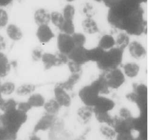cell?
<instances>
[{"mask_svg":"<svg viewBox=\"0 0 153 140\" xmlns=\"http://www.w3.org/2000/svg\"><path fill=\"white\" fill-rule=\"evenodd\" d=\"M140 7V5L134 0H120L109 8L108 21L113 26L124 30L127 19Z\"/></svg>","mask_w":153,"mask_h":140,"instance_id":"cell-1","label":"cell"},{"mask_svg":"<svg viewBox=\"0 0 153 140\" xmlns=\"http://www.w3.org/2000/svg\"><path fill=\"white\" fill-rule=\"evenodd\" d=\"M27 120V113L17 108L12 111L0 114V128L10 135L17 136L19 130Z\"/></svg>","mask_w":153,"mask_h":140,"instance_id":"cell-2","label":"cell"},{"mask_svg":"<svg viewBox=\"0 0 153 140\" xmlns=\"http://www.w3.org/2000/svg\"><path fill=\"white\" fill-rule=\"evenodd\" d=\"M124 51L118 47H113L104 52L97 65L100 69L106 72L118 68L122 61Z\"/></svg>","mask_w":153,"mask_h":140,"instance_id":"cell-3","label":"cell"},{"mask_svg":"<svg viewBox=\"0 0 153 140\" xmlns=\"http://www.w3.org/2000/svg\"><path fill=\"white\" fill-rule=\"evenodd\" d=\"M146 25L147 22L144 19V11L140 7L127 19L124 30L128 34L140 36L145 31Z\"/></svg>","mask_w":153,"mask_h":140,"instance_id":"cell-4","label":"cell"},{"mask_svg":"<svg viewBox=\"0 0 153 140\" xmlns=\"http://www.w3.org/2000/svg\"><path fill=\"white\" fill-rule=\"evenodd\" d=\"M100 92L93 82L89 85L85 86L79 92V97L85 106L93 107L99 97Z\"/></svg>","mask_w":153,"mask_h":140,"instance_id":"cell-5","label":"cell"},{"mask_svg":"<svg viewBox=\"0 0 153 140\" xmlns=\"http://www.w3.org/2000/svg\"><path fill=\"white\" fill-rule=\"evenodd\" d=\"M104 75L108 85L111 89H118L125 81L124 75L119 68L106 72V73H104Z\"/></svg>","mask_w":153,"mask_h":140,"instance_id":"cell-6","label":"cell"},{"mask_svg":"<svg viewBox=\"0 0 153 140\" xmlns=\"http://www.w3.org/2000/svg\"><path fill=\"white\" fill-rule=\"evenodd\" d=\"M57 45L59 52L67 56L75 47L72 36L63 33L58 35Z\"/></svg>","mask_w":153,"mask_h":140,"instance_id":"cell-7","label":"cell"},{"mask_svg":"<svg viewBox=\"0 0 153 140\" xmlns=\"http://www.w3.org/2000/svg\"><path fill=\"white\" fill-rule=\"evenodd\" d=\"M56 118V116L46 113L36 124L33 128V133H36L40 131H46L51 129Z\"/></svg>","mask_w":153,"mask_h":140,"instance_id":"cell-8","label":"cell"},{"mask_svg":"<svg viewBox=\"0 0 153 140\" xmlns=\"http://www.w3.org/2000/svg\"><path fill=\"white\" fill-rule=\"evenodd\" d=\"M87 49L84 47H75L68 55L69 60L82 65L89 61L86 56Z\"/></svg>","mask_w":153,"mask_h":140,"instance_id":"cell-9","label":"cell"},{"mask_svg":"<svg viewBox=\"0 0 153 140\" xmlns=\"http://www.w3.org/2000/svg\"><path fill=\"white\" fill-rule=\"evenodd\" d=\"M115 106V103L112 99L99 96L96 103L93 107V110L99 112H108L113 110Z\"/></svg>","mask_w":153,"mask_h":140,"instance_id":"cell-10","label":"cell"},{"mask_svg":"<svg viewBox=\"0 0 153 140\" xmlns=\"http://www.w3.org/2000/svg\"><path fill=\"white\" fill-rule=\"evenodd\" d=\"M54 95L55 100L61 107H69L71 105V99L66 90L56 86L54 89Z\"/></svg>","mask_w":153,"mask_h":140,"instance_id":"cell-11","label":"cell"},{"mask_svg":"<svg viewBox=\"0 0 153 140\" xmlns=\"http://www.w3.org/2000/svg\"><path fill=\"white\" fill-rule=\"evenodd\" d=\"M36 36L39 41L43 44L49 42L53 38L55 37L54 33L48 25H41L39 26Z\"/></svg>","mask_w":153,"mask_h":140,"instance_id":"cell-12","label":"cell"},{"mask_svg":"<svg viewBox=\"0 0 153 140\" xmlns=\"http://www.w3.org/2000/svg\"><path fill=\"white\" fill-rule=\"evenodd\" d=\"M128 50L132 57L140 59L145 57L146 55V50L140 43L133 41L128 44Z\"/></svg>","mask_w":153,"mask_h":140,"instance_id":"cell-13","label":"cell"},{"mask_svg":"<svg viewBox=\"0 0 153 140\" xmlns=\"http://www.w3.org/2000/svg\"><path fill=\"white\" fill-rule=\"evenodd\" d=\"M34 19L36 23L39 26L48 25L51 21V14L44 9H39L35 13Z\"/></svg>","mask_w":153,"mask_h":140,"instance_id":"cell-14","label":"cell"},{"mask_svg":"<svg viewBox=\"0 0 153 140\" xmlns=\"http://www.w3.org/2000/svg\"><path fill=\"white\" fill-rule=\"evenodd\" d=\"M81 73H72L68 79L65 81L59 82L56 84L57 86L65 90H71L73 89L74 85L76 84L80 80Z\"/></svg>","mask_w":153,"mask_h":140,"instance_id":"cell-15","label":"cell"},{"mask_svg":"<svg viewBox=\"0 0 153 140\" xmlns=\"http://www.w3.org/2000/svg\"><path fill=\"white\" fill-rule=\"evenodd\" d=\"M11 64L6 55L0 51V78L6 77L10 72Z\"/></svg>","mask_w":153,"mask_h":140,"instance_id":"cell-16","label":"cell"},{"mask_svg":"<svg viewBox=\"0 0 153 140\" xmlns=\"http://www.w3.org/2000/svg\"><path fill=\"white\" fill-rule=\"evenodd\" d=\"M131 124L132 130L141 132L146 129V114L141 113L140 116L137 118H132Z\"/></svg>","mask_w":153,"mask_h":140,"instance_id":"cell-17","label":"cell"},{"mask_svg":"<svg viewBox=\"0 0 153 140\" xmlns=\"http://www.w3.org/2000/svg\"><path fill=\"white\" fill-rule=\"evenodd\" d=\"M105 50L100 48L98 46L94 48L86 50V56L89 61L98 62L101 59Z\"/></svg>","mask_w":153,"mask_h":140,"instance_id":"cell-18","label":"cell"},{"mask_svg":"<svg viewBox=\"0 0 153 140\" xmlns=\"http://www.w3.org/2000/svg\"><path fill=\"white\" fill-rule=\"evenodd\" d=\"M7 35L10 39L13 41L21 40L23 37L22 32L21 29L15 24H10L6 29Z\"/></svg>","mask_w":153,"mask_h":140,"instance_id":"cell-19","label":"cell"},{"mask_svg":"<svg viewBox=\"0 0 153 140\" xmlns=\"http://www.w3.org/2000/svg\"><path fill=\"white\" fill-rule=\"evenodd\" d=\"M82 29L84 32L89 34H93L99 32V28L95 21L91 18H87L82 22Z\"/></svg>","mask_w":153,"mask_h":140,"instance_id":"cell-20","label":"cell"},{"mask_svg":"<svg viewBox=\"0 0 153 140\" xmlns=\"http://www.w3.org/2000/svg\"><path fill=\"white\" fill-rule=\"evenodd\" d=\"M44 66L46 70L51 69L52 67L56 66L57 60L56 54L46 53L43 54L41 58Z\"/></svg>","mask_w":153,"mask_h":140,"instance_id":"cell-21","label":"cell"},{"mask_svg":"<svg viewBox=\"0 0 153 140\" xmlns=\"http://www.w3.org/2000/svg\"><path fill=\"white\" fill-rule=\"evenodd\" d=\"M43 107L46 113L52 115L56 116L60 110L61 107L54 99L46 102Z\"/></svg>","mask_w":153,"mask_h":140,"instance_id":"cell-22","label":"cell"},{"mask_svg":"<svg viewBox=\"0 0 153 140\" xmlns=\"http://www.w3.org/2000/svg\"><path fill=\"white\" fill-rule=\"evenodd\" d=\"M27 102L32 108L42 107L46 102L44 97L41 94L38 93L31 94L27 99Z\"/></svg>","mask_w":153,"mask_h":140,"instance_id":"cell-23","label":"cell"},{"mask_svg":"<svg viewBox=\"0 0 153 140\" xmlns=\"http://www.w3.org/2000/svg\"><path fill=\"white\" fill-rule=\"evenodd\" d=\"M93 83L96 85L99 91L100 94H108L110 93L109 87L105 79L104 73L100 76L99 77L93 81Z\"/></svg>","mask_w":153,"mask_h":140,"instance_id":"cell-24","label":"cell"},{"mask_svg":"<svg viewBox=\"0 0 153 140\" xmlns=\"http://www.w3.org/2000/svg\"><path fill=\"white\" fill-rule=\"evenodd\" d=\"M115 45V40L112 36L105 35L100 40L98 47L103 50H108L113 48Z\"/></svg>","mask_w":153,"mask_h":140,"instance_id":"cell-25","label":"cell"},{"mask_svg":"<svg viewBox=\"0 0 153 140\" xmlns=\"http://www.w3.org/2000/svg\"><path fill=\"white\" fill-rule=\"evenodd\" d=\"M93 107L87 106L80 107L77 111L78 116L82 120V121L85 122L89 121L93 116Z\"/></svg>","mask_w":153,"mask_h":140,"instance_id":"cell-26","label":"cell"},{"mask_svg":"<svg viewBox=\"0 0 153 140\" xmlns=\"http://www.w3.org/2000/svg\"><path fill=\"white\" fill-rule=\"evenodd\" d=\"M140 70V66L136 63H128L124 66L125 73L128 77L134 78L137 76Z\"/></svg>","mask_w":153,"mask_h":140,"instance_id":"cell-27","label":"cell"},{"mask_svg":"<svg viewBox=\"0 0 153 140\" xmlns=\"http://www.w3.org/2000/svg\"><path fill=\"white\" fill-rule=\"evenodd\" d=\"M36 86L33 84L27 83L19 87L16 90V93L20 96H25L31 94L35 90Z\"/></svg>","mask_w":153,"mask_h":140,"instance_id":"cell-28","label":"cell"},{"mask_svg":"<svg viewBox=\"0 0 153 140\" xmlns=\"http://www.w3.org/2000/svg\"><path fill=\"white\" fill-rule=\"evenodd\" d=\"M96 119L101 123L106 124L109 127H111L113 122V117L111 116L108 112H99L94 111Z\"/></svg>","mask_w":153,"mask_h":140,"instance_id":"cell-29","label":"cell"},{"mask_svg":"<svg viewBox=\"0 0 153 140\" xmlns=\"http://www.w3.org/2000/svg\"><path fill=\"white\" fill-rule=\"evenodd\" d=\"M129 44V38L126 33H121L118 35L115 41L117 47L122 50L124 49L128 46Z\"/></svg>","mask_w":153,"mask_h":140,"instance_id":"cell-30","label":"cell"},{"mask_svg":"<svg viewBox=\"0 0 153 140\" xmlns=\"http://www.w3.org/2000/svg\"><path fill=\"white\" fill-rule=\"evenodd\" d=\"M18 103L15 99H5L4 103L1 107H0V110L3 112V113H7L9 112L12 111L17 109Z\"/></svg>","mask_w":153,"mask_h":140,"instance_id":"cell-31","label":"cell"},{"mask_svg":"<svg viewBox=\"0 0 153 140\" xmlns=\"http://www.w3.org/2000/svg\"><path fill=\"white\" fill-rule=\"evenodd\" d=\"M51 19L53 24L59 30L65 21L63 14L57 12H52L51 14Z\"/></svg>","mask_w":153,"mask_h":140,"instance_id":"cell-32","label":"cell"},{"mask_svg":"<svg viewBox=\"0 0 153 140\" xmlns=\"http://www.w3.org/2000/svg\"><path fill=\"white\" fill-rule=\"evenodd\" d=\"M15 85L11 81H6L0 85V92L2 95H10L14 92Z\"/></svg>","mask_w":153,"mask_h":140,"instance_id":"cell-33","label":"cell"},{"mask_svg":"<svg viewBox=\"0 0 153 140\" xmlns=\"http://www.w3.org/2000/svg\"><path fill=\"white\" fill-rule=\"evenodd\" d=\"M60 30L63 33L69 35H72L74 33H75V27L73 21L65 20Z\"/></svg>","mask_w":153,"mask_h":140,"instance_id":"cell-34","label":"cell"},{"mask_svg":"<svg viewBox=\"0 0 153 140\" xmlns=\"http://www.w3.org/2000/svg\"><path fill=\"white\" fill-rule=\"evenodd\" d=\"M71 36L75 47H84L86 39L83 34L81 33H74Z\"/></svg>","mask_w":153,"mask_h":140,"instance_id":"cell-35","label":"cell"},{"mask_svg":"<svg viewBox=\"0 0 153 140\" xmlns=\"http://www.w3.org/2000/svg\"><path fill=\"white\" fill-rule=\"evenodd\" d=\"M100 131L103 136H104L107 139L113 140L115 138L116 133L111 127L103 125L100 128Z\"/></svg>","mask_w":153,"mask_h":140,"instance_id":"cell-36","label":"cell"},{"mask_svg":"<svg viewBox=\"0 0 153 140\" xmlns=\"http://www.w3.org/2000/svg\"><path fill=\"white\" fill-rule=\"evenodd\" d=\"M75 14L74 7L71 5H68L64 8L63 10V17L65 20L73 21Z\"/></svg>","mask_w":153,"mask_h":140,"instance_id":"cell-37","label":"cell"},{"mask_svg":"<svg viewBox=\"0 0 153 140\" xmlns=\"http://www.w3.org/2000/svg\"><path fill=\"white\" fill-rule=\"evenodd\" d=\"M135 92L137 96L143 99H147V88L145 85L141 84L135 87Z\"/></svg>","mask_w":153,"mask_h":140,"instance_id":"cell-38","label":"cell"},{"mask_svg":"<svg viewBox=\"0 0 153 140\" xmlns=\"http://www.w3.org/2000/svg\"><path fill=\"white\" fill-rule=\"evenodd\" d=\"M69 69L72 73H81L82 65L77 64L72 61H69L68 63Z\"/></svg>","mask_w":153,"mask_h":140,"instance_id":"cell-39","label":"cell"},{"mask_svg":"<svg viewBox=\"0 0 153 140\" xmlns=\"http://www.w3.org/2000/svg\"><path fill=\"white\" fill-rule=\"evenodd\" d=\"M56 56L57 60L56 66H61L65 64H68V62L69 61V59L67 55L59 52L56 54Z\"/></svg>","mask_w":153,"mask_h":140,"instance_id":"cell-40","label":"cell"},{"mask_svg":"<svg viewBox=\"0 0 153 140\" xmlns=\"http://www.w3.org/2000/svg\"><path fill=\"white\" fill-rule=\"evenodd\" d=\"M9 17L7 12L0 8V27H4L8 23Z\"/></svg>","mask_w":153,"mask_h":140,"instance_id":"cell-41","label":"cell"},{"mask_svg":"<svg viewBox=\"0 0 153 140\" xmlns=\"http://www.w3.org/2000/svg\"><path fill=\"white\" fill-rule=\"evenodd\" d=\"M43 50L40 47H36L33 49L32 52V58L33 60L35 61H38L41 60L42 57Z\"/></svg>","mask_w":153,"mask_h":140,"instance_id":"cell-42","label":"cell"},{"mask_svg":"<svg viewBox=\"0 0 153 140\" xmlns=\"http://www.w3.org/2000/svg\"><path fill=\"white\" fill-rule=\"evenodd\" d=\"M17 108L21 111L27 113L32 109V107L27 101H23L20 102L18 103Z\"/></svg>","mask_w":153,"mask_h":140,"instance_id":"cell-43","label":"cell"},{"mask_svg":"<svg viewBox=\"0 0 153 140\" xmlns=\"http://www.w3.org/2000/svg\"><path fill=\"white\" fill-rule=\"evenodd\" d=\"M120 117L124 119H131V113L129 110L126 108H122L120 111Z\"/></svg>","mask_w":153,"mask_h":140,"instance_id":"cell-44","label":"cell"},{"mask_svg":"<svg viewBox=\"0 0 153 140\" xmlns=\"http://www.w3.org/2000/svg\"><path fill=\"white\" fill-rule=\"evenodd\" d=\"M117 140H136L132 136L131 132L119 133Z\"/></svg>","mask_w":153,"mask_h":140,"instance_id":"cell-45","label":"cell"},{"mask_svg":"<svg viewBox=\"0 0 153 140\" xmlns=\"http://www.w3.org/2000/svg\"><path fill=\"white\" fill-rule=\"evenodd\" d=\"M93 8L89 4H86L85 6L83 7V13L88 17V18H91V17L92 16V10Z\"/></svg>","mask_w":153,"mask_h":140,"instance_id":"cell-46","label":"cell"},{"mask_svg":"<svg viewBox=\"0 0 153 140\" xmlns=\"http://www.w3.org/2000/svg\"><path fill=\"white\" fill-rule=\"evenodd\" d=\"M120 0H102L107 7L110 8L117 4Z\"/></svg>","mask_w":153,"mask_h":140,"instance_id":"cell-47","label":"cell"},{"mask_svg":"<svg viewBox=\"0 0 153 140\" xmlns=\"http://www.w3.org/2000/svg\"><path fill=\"white\" fill-rule=\"evenodd\" d=\"M6 48V41L4 37L0 35V51L5 50Z\"/></svg>","mask_w":153,"mask_h":140,"instance_id":"cell-48","label":"cell"},{"mask_svg":"<svg viewBox=\"0 0 153 140\" xmlns=\"http://www.w3.org/2000/svg\"><path fill=\"white\" fill-rule=\"evenodd\" d=\"M28 140H41V139L39 136H37L36 133H33L32 135L29 137Z\"/></svg>","mask_w":153,"mask_h":140,"instance_id":"cell-49","label":"cell"},{"mask_svg":"<svg viewBox=\"0 0 153 140\" xmlns=\"http://www.w3.org/2000/svg\"><path fill=\"white\" fill-rule=\"evenodd\" d=\"M5 99L2 97V94L1 93V92H0V107H1L2 104L4 101Z\"/></svg>","mask_w":153,"mask_h":140,"instance_id":"cell-50","label":"cell"},{"mask_svg":"<svg viewBox=\"0 0 153 140\" xmlns=\"http://www.w3.org/2000/svg\"><path fill=\"white\" fill-rule=\"evenodd\" d=\"M134 1L137 2V4H140V5L142 3H145L147 1V0H134Z\"/></svg>","mask_w":153,"mask_h":140,"instance_id":"cell-51","label":"cell"},{"mask_svg":"<svg viewBox=\"0 0 153 140\" xmlns=\"http://www.w3.org/2000/svg\"><path fill=\"white\" fill-rule=\"evenodd\" d=\"M66 1H68V2H72V1H76V0H66Z\"/></svg>","mask_w":153,"mask_h":140,"instance_id":"cell-52","label":"cell"},{"mask_svg":"<svg viewBox=\"0 0 153 140\" xmlns=\"http://www.w3.org/2000/svg\"><path fill=\"white\" fill-rule=\"evenodd\" d=\"M94 1H98V2H101V1H102V0H94Z\"/></svg>","mask_w":153,"mask_h":140,"instance_id":"cell-53","label":"cell"},{"mask_svg":"<svg viewBox=\"0 0 153 140\" xmlns=\"http://www.w3.org/2000/svg\"></svg>","mask_w":153,"mask_h":140,"instance_id":"cell-54","label":"cell"}]
</instances>
